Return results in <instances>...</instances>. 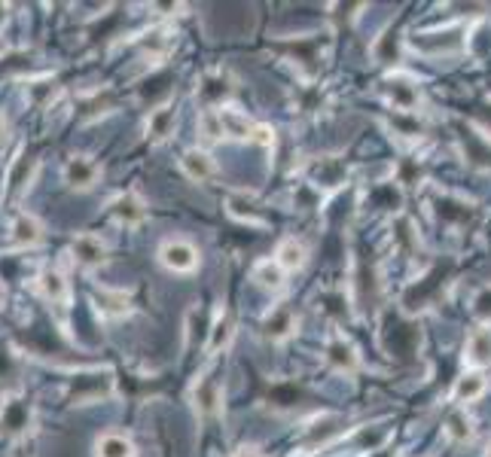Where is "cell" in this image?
Segmentation results:
<instances>
[{
  "instance_id": "1",
  "label": "cell",
  "mask_w": 491,
  "mask_h": 457,
  "mask_svg": "<svg viewBox=\"0 0 491 457\" xmlns=\"http://www.w3.org/2000/svg\"><path fill=\"white\" fill-rule=\"evenodd\" d=\"M159 262L174 275H187V271L198 266V250L183 238H168L159 247Z\"/></svg>"
},
{
  "instance_id": "2",
  "label": "cell",
  "mask_w": 491,
  "mask_h": 457,
  "mask_svg": "<svg viewBox=\"0 0 491 457\" xmlns=\"http://www.w3.org/2000/svg\"><path fill=\"white\" fill-rule=\"evenodd\" d=\"M324 363L339 375H348V373H358L360 366V357L354 351V345L345 339V335H330L324 345Z\"/></svg>"
},
{
  "instance_id": "3",
  "label": "cell",
  "mask_w": 491,
  "mask_h": 457,
  "mask_svg": "<svg viewBox=\"0 0 491 457\" xmlns=\"http://www.w3.org/2000/svg\"><path fill=\"white\" fill-rule=\"evenodd\" d=\"M488 390V378L486 373H479V369H467V373H461L455 378V388H452V403L455 409H464V405L476 403V399H482Z\"/></svg>"
},
{
  "instance_id": "4",
  "label": "cell",
  "mask_w": 491,
  "mask_h": 457,
  "mask_svg": "<svg viewBox=\"0 0 491 457\" xmlns=\"http://www.w3.org/2000/svg\"><path fill=\"white\" fill-rule=\"evenodd\" d=\"M464 363L470 369H479V373L491 366V326H479V330L467 335Z\"/></svg>"
},
{
  "instance_id": "5",
  "label": "cell",
  "mask_w": 491,
  "mask_h": 457,
  "mask_svg": "<svg viewBox=\"0 0 491 457\" xmlns=\"http://www.w3.org/2000/svg\"><path fill=\"white\" fill-rule=\"evenodd\" d=\"M384 92H388V101L397 107V110L403 113H412L422 101V95H418V85L409 80V76H388V85H384Z\"/></svg>"
},
{
  "instance_id": "6",
  "label": "cell",
  "mask_w": 491,
  "mask_h": 457,
  "mask_svg": "<svg viewBox=\"0 0 491 457\" xmlns=\"http://www.w3.org/2000/svg\"><path fill=\"white\" fill-rule=\"evenodd\" d=\"M262 333L272 341H287L290 335L296 333V314L290 311L287 305H275V309L266 314V320H262Z\"/></svg>"
},
{
  "instance_id": "7",
  "label": "cell",
  "mask_w": 491,
  "mask_h": 457,
  "mask_svg": "<svg viewBox=\"0 0 491 457\" xmlns=\"http://www.w3.org/2000/svg\"><path fill=\"white\" fill-rule=\"evenodd\" d=\"M181 168L192 183H208L217 174V165H213L211 153H205V149H187L181 156Z\"/></svg>"
},
{
  "instance_id": "8",
  "label": "cell",
  "mask_w": 491,
  "mask_h": 457,
  "mask_svg": "<svg viewBox=\"0 0 491 457\" xmlns=\"http://www.w3.org/2000/svg\"><path fill=\"white\" fill-rule=\"evenodd\" d=\"M110 211H113V217H117V223H123V226H141L147 220V204L138 192H123V196L113 202Z\"/></svg>"
},
{
  "instance_id": "9",
  "label": "cell",
  "mask_w": 491,
  "mask_h": 457,
  "mask_svg": "<svg viewBox=\"0 0 491 457\" xmlns=\"http://www.w3.org/2000/svg\"><path fill=\"white\" fill-rule=\"evenodd\" d=\"M220 116V125H223V138H232V140H251L254 134V119L247 113L235 110V107H220L217 110Z\"/></svg>"
},
{
  "instance_id": "10",
  "label": "cell",
  "mask_w": 491,
  "mask_h": 457,
  "mask_svg": "<svg viewBox=\"0 0 491 457\" xmlns=\"http://www.w3.org/2000/svg\"><path fill=\"white\" fill-rule=\"evenodd\" d=\"M272 260H275L284 271H299V269L305 266V260H309V250H305V245L296 238V235H287V238L278 241Z\"/></svg>"
},
{
  "instance_id": "11",
  "label": "cell",
  "mask_w": 491,
  "mask_h": 457,
  "mask_svg": "<svg viewBox=\"0 0 491 457\" xmlns=\"http://www.w3.org/2000/svg\"><path fill=\"white\" fill-rule=\"evenodd\" d=\"M70 250H74V260L80 262V266H85V269H95V266H101V262L107 260L104 241L95 238V235H76Z\"/></svg>"
},
{
  "instance_id": "12",
  "label": "cell",
  "mask_w": 491,
  "mask_h": 457,
  "mask_svg": "<svg viewBox=\"0 0 491 457\" xmlns=\"http://www.w3.org/2000/svg\"><path fill=\"white\" fill-rule=\"evenodd\" d=\"M174 125H177V110L171 104H162L156 110H149V119H147V138L149 140H168L174 134Z\"/></svg>"
},
{
  "instance_id": "13",
  "label": "cell",
  "mask_w": 491,
  "mask_h": 457,
  "mask_svg": "<svg viewBox=\"0 0 491 457\" xmlns=\"http://www.w3.org/2000/svg\"><path fill=\"white\" fill-rule=\"evenodd\" d=\"M64 180L74 189H92L98 180V165L85 156H74V159L64 165Z\"/></svg>"
},
{
  "instance_id": "14",
  "label": "cell",
  "mask_w": 491,
  "mask_h": 457,
  "mask_svg": "<svg viewBox=\"0 0 491 457\" xmlns=\"http://www.w3.org/2000/svg\"><path fill=\"white\" fill-rule=\"evenodd\" d=\"M226 213H229L232 220H238V223H247V226H262L266 220H262L260 208H256V202L247 192H232L229 198H226Z\"/></svg>"
},
{
  "instance_id": "15",
  "label": "cell",
  "mask_w": 491,
  "mask_h": 457,
  "mask_svg": "<svg viewBox=\"0 0 491 457\" xmlns=\"http://www.w3.org/2000/svg\"><path fill=\"white\" fill-rule=\"evenodd\" d=\"M251 281L256 284V287H262L269 293H281L284 284H287V271L278 266L275 260H260L251 269Z\"/></svg>"
},
{
  "instance_id": "16",
  "label": "cell",
  "mask_w": 491,
  "mask_h": 457,
  "mask_svg": "<svg viewBox=\"0 0 491 457\" xmlns=\"http://www.w3.org/2000/svg\"><path fill=\"white\" fill-rule=\"evenodd\" d=\"M192 403H196L198 415H213L220 409V388L211 375H202L192 388Z\"/></svg>"
},
{
  "instance_id": "17",
  "label": "cell",
  "mask_w": 491,
  "mask_h": 457,
  "mask_svg": "<svg viewBox=\"0 0 491 457\" xmlns=\"http://www.w3.org/2000/svg\"><path fill=\"white\" fill-rule=\"evenodd\" d=\"M232 339H235V317L229 311H220L217 320H213V326H211L208 348L213 354H220V351H226V348L232 345Z\"/></svg>"
},
{
  "instance_id": "18",
  "label": "cell",
  "mask_w": 491,
  "mask_h": 457,
  "mask_svg": "<svg viewBox=\"0 0 491 457\" xmlns=\"http://www.w3.org/2000/svg\"><path fill=\"white\" fill-rule=\"evenodd\" d=\"M446 437L455 442V445H464V442L473 439V421H470V415L464 409H452L446 418Z\"/></svg>"
},
{
  "instance_id": "19",
  "label": "cell",
  "mask_w": 491,
  "mask_h": 457,
  "mask_svg": "<svg viewBox=\"0 0 491 457\" xmlns=\"http://www.w3.org/2000/svg\"><path fill=\"white\" fill-rule=\"evenodd\" d=\"M40 238H43V226L31 217V213H19V217L12 220V241H16V245L31 247V245H37Z\"/></svg>"
},
{
  "instance_id": "20",
  "label": "cell",
  "mask_w": 491,
  "mask_h": 457,
  "mask_svg": "<svg viewBox=\"0 0 491 457\" xmlns=\"http://www.w3.org/2000/svg\"><path fill=\"white\" fill-rule=\"evenodd\" d=\"M98 457H134V445L132 439L123 437V433H104L101 439L95 442Z\"/></svg>"
},
{
  "instance_id": "21",
  "label": "cell",
  "mask_w": 491,
  "mask_h": 457,
  "mask_svg": "<svg viewBox=\"0 0 491 457\" xmlns=\"http://www.w3.org/2000/svg\"><path fill=\"white\" fill-rule=\"evenodd\" d=\"M198 92H202V101L211 104V110H220L232 89H229V80H226L223 74H217V76H205V83Z\"/></svg>"
},
{
  "instance_id": "22",
  "label": "cell",
  "mask_w": 491,
  "mask_h": 457,
  "mask_svg": "<svg viewBox=\"0 0 491 457\" xmlns=\"http://www.w3.org/2000/svg\"><path fill=\"white\" fill-rule=\"evenodd\" d=\"M95 302H98V311H101L104 317H123V314L128 311V296L119 290H98Z\"/></svg>"
},
{
  "instance_id": "23",
  "label": "cell",
  "mask_w": 491,
  "mask_h": 457,
  "mask_svg": "<svg viewBox=\"0 0 491 457\" xmlns=\"http://www.w3.org/2000/svg\"><path fill=\"white\" fill-rule=\"evenodd\" d=\"M40 293L49 302H64V299H68V281H64L61 271H46V275L40 277Z\"/></svg>"
},
{
  "instance_id": "24",
  "label": "cell",
  "mask_w": 491,
  "mask_h": 457,
  "mask_svg": "<svg viewBox=\"0 0 491 457\" xmlns=\"http://www.w3.org/2000/svg\"><path fill=\"white\" fill-rule=\"evenodd\" d=\"M198 132H202L208 140H223V125H220L217 110H211V107H208V110L198 116Z\"/></svg>"
},
{
  "instance_id": "25",
  "label": "cell",
  "mask_w": 491,
  "mask_h": 457,
  "mask_svg": "<svg viewBox=\"0 0 491 457\" xmlns=\"http://www.w3.org/2000/svg\"><path fill=\"white\" fill-rule=\"evenodd\" d=\"M473 314L482 320V326H491V287H482L473 299Z\"/></svg>"
},
{
  "instance_id": "26",
  "label": "cell",
  "mask_w": 491,
  "mask_h": 457,
  "mask_svg": "<svg viewBox=\"0 0 491 457\" xmlns=\"http://www.w3.org/2000/svg\"><path fill=\"white\" fill-rule=\"evenodd\" d=\"M25 421H28L25 405H21V403H10V405H6V412H4V424L10 427V430H21V427H25Z\"/></svg>"
},
{
  "instance_id": "27",
  "label": "cell",
  "mask_w": 491,
  "mask_h": 457,
  "mask_svg": "<svg viewBox=\"0 0 491 457\" xmlns=\"http://www.w3.org/2000/svg\"><path fill=\"white\" fill-rule=\"evenodd\" d=\"M251 144H256V147H272L275 144V128L266 125V123H256L254 125V134H251Z\"/></svg>"
},
{
  "instance_id": "28",
  "label": "cell",
  "mask_w": 491,
  "mask_h": 457,
  "mask_svg": "<svg viewBox=\"0 0 491 457\" xmlns=\"http://www.w3.org/2000/svg\"><path fill=\"white\" fill-rule=\"evenodd\" d=\"M232 457H266V454H262V452H260V448H256V445H241L238 452H235Z\"/></svg>"
},
{
  "instance_id": "29",
  "label": "cell",
  "mask_w": 491,
  "mask_h": 457,
  "mask_svg": "<svg viewBox=\"0 0 491 457\" xmlns=\"http://www.w3.org/2000/svg\"><path fill=\"white\" fill-rule=\"evenodd\" d=\"M488 457H491V448H488Z\"/></svg>"
}]
</instances>
